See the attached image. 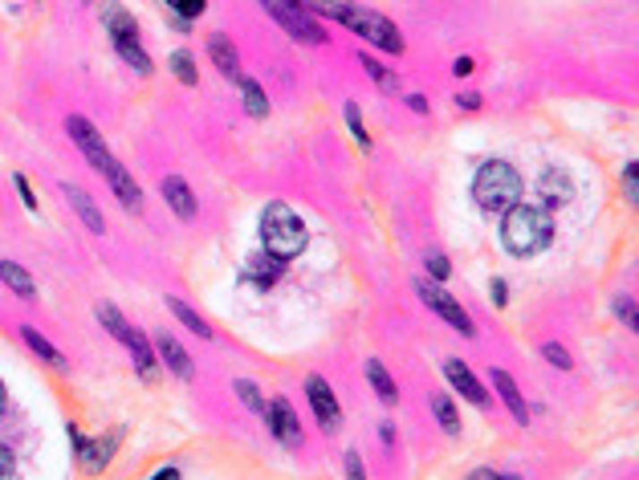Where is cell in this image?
<instances>
[{
	"label": "cell",
	"instance_id": "cell-1",
	"mask_svg": "<svg viewBox=\"0 0 639 480\" xmlns=\"http://www.w3.org/2000/svg\"><path fill=\"white\" fill-rule=\"evenodd\" d=\"M501 236H505V249L517 257H530V253H542L554 236V220L542 204H514L505 212L501 224Z\"/></svg>",
	"mask_w": 639,
	"mask_h": 480
},
{
	"label": "cell",
	"instance_id": "cell-2",
	"mask_svg": "<svg viewBox=\"0 0 639 480\" xmlns=\"http://www.w3.org/2000/svg\"><path fill=\"white\" fill-rule=\"evenodd\" d=\"M306 13H326V17H338L342 25H350L358 37H367L371 45L387 49V54H403V37L400 29L391 25L383 13H371V9H355V4H310Z\"/></svg>",
	"mask_w": 639,
	"mask_h": 480
},
{
	"label": "cell",
	"instance_id": "cell-3",
	"mask_svg": "<svg viewBox=\"0 0 639 480\" xmlns=\"http://www.w3.org/2000/svg\"><path fill=\"white\" fill-rule=\"evenodd\" d=\"M261 244L265 253H273L277 261H289L306 249V224L298 220L289 204H269L261 216Z\"/></svg>",
	"mask_w": 639,
	"mask_h": 480
},
{
	"label": "cell",
	"instance_id": "cell-4",
	"mask_svg": "<svg viewBox=\"0 0 639 480\" xmlns=\"http://www.w3.org/2000/svg\"><path fill=\"white\" fill-rule=\"evenodd\" d=\"M517 196H522V176H517L509 163L501 159H488L485 167L477 171V179H472V200H477L485 212H501V208H514Z\"/></svg>",
	"mask_w": 639,
	"mask_h": 480
},
{
	"label": "cell",
	"instance_id": "cell-5",
	"mask_svg": "<svg viewBox=\"0 0 639 480\" xmlns=\"http://www.w3.org/2000/svg\"><path fill=\"white\" fill-rule=\"evenodd\" d=\"M98 318H102V326H107L126 350H131V358H134V366H139L142 379H155V355H151V347H147V339H142L139 330L126 326L123 313H118L115 305H98Z\"/></svg>",
	"mask_w": 639,
	"mask_h": 480
},
{
	"label": "cell",
	"instance_id": "cell-6",
	"mask_svg": "<svg viewBox=\"0 0 639 480\" xmlns=\"http://www.w3.org/2000/svg\"><path fill=\"white\" fill-rule=\"evenodd\" d=\"M107 29H110V37H115V49H118V54H123L139 73H151V57L142 54L139 29H134V17H131V13L107 9Z\"/></svg>",
	"mask_w": 639,
	"mask_h": 480
},
{
	"label": "cell",
	"instance_id": "cell-7",
	"mask_svg": "<svg viewBox=\"0 0 639 480\" xmlns=\"http://www.w3.org/2000/svg\"><path fill=\"white\" fill-rule=\"evenodd\" d=\"M416 289H419V297H424V305H427V310H436V313H440L445 321H453V326L461 330V334H477V330H472V318L461 310V302H456V297H448L445 289H440V285L419 281Z\"/></svg>",
	"mask_w": 639,
	"mask_h": 480
},
{
	"label": "cell",
	"instance_id": "cell-8",
	"mask_svg": "<svg viewBox=\"0 0 639 480\" xmlns=\"http://www.w3.org/2000/svg\"><path fill=\"white\" fill-rule=\"evenodd\" d=\"M265 13L285 29V33L302 37V41H310V45H322V41H326L322 25H314L310 13H306V9H289V4H265Z\"/></svg>",
	"mask_w": 639,
	"mask_h": 480
},
{
	"label": "cell",
	"instance_id": "cell-9",
	"mask_svg": "<svg viewBox=\"0 0 639 480\" xmlns=\"http://www.w3.org/2000/svg\"><path fill=\"white\" fill-rule=\"evenodd\" d=\"M65 131H70V139L78 142V147H82V155H86V159L94 163L98 171H107L110 163H115V155H110L107 147H102V139H98V134H94V126H90V123H86V118H82V115H70V123H65Z\"/></svg>",
	"mask_w": 639,
	"mask_h": 480
},
{
	"label": "cell",
	"instance_id": "cell-10",
	"mask_svg": "<svg viewBox=\"0 0 639 480\" xmlns=\"http://www.w3.org/2000/svg\"><path fill=\"white\" fill-rule=\"evenodd\" d=\"M306 395H310V407H314V416L326 424V432H334L338 427V419H342V407H338V399H334V391H330V382L326 379H306Z\"/></svg>",
	"mask_w": 639,
	"mask_h": 480
},
{
	"label": "cell",
	"instance_id": "cell-11",
	"mask_svg": "<svg viewBox=\"0 0 639 480\" xmlns=\"http://www.w3.org/2000/svg\"><path fill=\"white\" fill-rule=\"evenodd\" d=\"M269 427H273V436L281 440L285 448H298L302 444V424H298V416H293V407L285 399H273L269 403Z\"/></svg>",
	"mask_w": 639,
	"mask_h": 480
},
{
	"label": "cell",
	"instance_id": "cell-12",
	"mask_svg": "<svg viewBox=\"0 0 639 480\" xmlns=\"http://www.w3.org/2000/svg\"><path fill=\"white\" fill-rule=\"evenodd\" d=\"M445 374H448V382H453V387H456V391H461L469 403H477V407H485V403H488L485 387H480L477 374H472L469 366L461 363V358H448V363H445Z\"/></svg>",
	"mask_w": 639,
	"mask_h": 480
},
{
	"label": "cell",
	"instance_id": "cell-13",
	"mask_svg": "<svg viewBox=\"0 0 639 480\" xmlns=\"http://www.w3.org/2000/svg\"><path fill=\"white\" fill-rule=\"evenodd\" d=\"M102 176L110 179V187H115V196L123 200V208H131V212H139V208H142V192H139V184H134V176H131V171H126L123 163L115 159V163H110L107 171H102Z\"/></svg>",
	"mask_w": 639,
	"mask_h": 480
},
{
	"label": "cell",
	"instance_id": "cell-14",
	"mask_svg": "<svg viewBox=\"0 0 639 480\" xmlns=\"http://www.w3.org/2000/svg\"><path fill=\"white\" fill-rule=\"evenodd\" d=\"M65 196H70V204H73V212L82 216V224H86L90 232H107V220H102V212H98V204L90 200V192H82V187H73V184H65Z\"/></svg>",
	"mask_w": 639,
	"mask_h": 480
},
{
	"label": "cell",
	"instance_id": "cell-15",
	"mask_svg": "<svg viewBox=\"0 0 639 480\" xmlns=\"http://www.w3.org/2000/svg\"><path fill=\"white\" fill-rule=\"evenodd\" d=\"M155 347H160V358L179 374V379H192V374H195V366H192V358H187V350L179 347L176 339H171L168 330H163L160 339H155Z\"/></svg>",
	"mask_w": 639,
	"mask_h": 480
},
{
	"label": "cell",
	"instance_id": "cell-16",
	"mask_svg": "<svg viewBox=\"0 0 639 480\" xmlns=\"http://www.w3.org/2000/svg\"><path fill=\"white\" fill-rule=\"evenodd\" d=\"M163 196H168V204L176 208L179 220H192V216H195V196H192V187H187L179 176L163 179Z\"/></svg>",
	"mask_w": 639,
	"mask_h": 480
},
{
	"label": "cell",
	"instance_id": "cell-17",
	"mask_svg": "<svg viewBox=\"0 0 639 480\" xmlns=\"http://www.w3.org/2000/svg\"><path fill=\"white\" fill-rule=\"evenodd\" d=\"M208 54H212L216 70H220L224 78H240V62H237V49H232V45H229V37H224V33L208 37Z\"/></svg>",
	"mask_w": 639,
	"mask_h": 480
},
{
	"label": "cell",
	"instance_id": "cell-18",
	"mask_svg": "<svg viewBox=\"0 0 639 480\" xmlns=\"http://www.w3.org/2000/svg\"><path fill=\"white\" fill-rule=\"evenodd\" d=\"M493 387H497V395L505 399V407L514 411L517 424H525V419H530V411H525V399H522V391H517V382L509 379L505 371H493Z\"/></svg>",
	"mask_w": 639,
	"mask_h": 480
},
{
	"label": "cell",
	"instance_id": "cell-19",
	"mask_svg": "<svg viewBox=\"0 0 639 480\" xmlns=\"http://www.w3.org/2000/svg\"><path fill=\"white\" fill-rule=\"evenodd\" d=\"M0 281L9 285V289H13L17 297H25V302H33V297H37L33 277H29L21 265H13V261H0Z\"/></svg>",
	"mask_w": 639,
	"mask_h": 480
},
{
	"label": "cell",
	"instance_id": "cell-20",
	"mask_svg": "<svg viewBox=\"0 0 639 480\" xmlns=\"http://www.w3.org/2000/svg\"><path fill=\"white\" fill-rule=\"evenodd\" d=\"M367 379H371L375 395H379L383 403H395V399H400V391H395V379L387 374V366H383V363H375V358H371V363H367Z\"/></svg>",
	"mask_w": 639,
	"mask_h": 480
},
{
	"label": "cell",
	"instance_id": "cell-21",
	"mask_svg": "<svg viewBox=\"0 0 639 480\" xmlns=\"http://www.w3.org/2000/svg\"><path fill=\"white\" fill-rule=\"evenodd\" d=\"M168 310L176 313V318L184 321V326L192 330V334H200V339H212V326H208V321L200 318V313H195L192 305H184V302H179V297H168Z\"/></svg>",
	"mask_w": 639,
	"mask_h": 480
},
{
	"label": "cell",
	"instance_id": "cell-22",
	"mask_svg": "<svg viewBox=\"0 0 639 480\" xmlns=\"http://www.w3.org/2000/svg\"><path fill=\"white\" fill-rule=\"evenodd\" d=\"M542 196H546V204H550V208L566 204V200H570V179L558 176V171H546V176H542Z\"/></svg>",
	"mask_w": 639,
	"mask_h": 480
},
{
	"label": "cell",
	"instance_id": "cell-23",
	"mask_svg": "<svg viewBox=\"0 0 639 480\" xmlns=\"http://www.w3.org/2000/svg\"><path fill=\"white\" fill-rule=\"evenodd\" d=\"M240 81V94H245V110H249L253 118H265L269 115V102H265V90L257 86L253 78H237Z\"/></svg>",
	"mask_w": 639,
	"mask_h": 480
},
{
	"label": "cell",
	"instance_id": "cell-24",
	"mask_svg": "<svg viewBox=\"0 0 639 480\" xmlns=\"http://www.w3.org/2000/svg\"><path fill=\"white\" fill-rule=\"evenodd\" d=\"M432 411H436V419H440V427H445L448 436H456V432H461V416H456V407H453V399H448V395H432Z\"/></svg>",
	"mask_w": 639,
	"mask_h": 480
},
{
	"label": "cell",
	"instance_id": "cell-25",
	"mask_svg": "<svg viewBox=\"0 0 639 480\" xmlns=\"http://www.w3.org/2000/svg\"><path fill=\"white\" fill-rule=\"evenodd\" d=\"M21 339H25V342H29V347H33V350H37V355H41V358H45V363H54V366H62V363H65V358H62V355H57V350H54V347H49V342H45V339H41V334H37V330H33V326H21Z\"/></svg>",
	"mask_w": 639,
	"mask_h": 480
},
{
	"label": "cell",
	"instance_id": "cell-26",
	"mask_svg": "<svg viewBox=\"0 0 639 480\" xmlns=\"http://www.w3.org/2000/svg\"><path fill=\"white\" fill-rule=\"evenodd\" d=\"M171 70H176V78L184 81V86H195V65H192V54H184V49H179V54L171 57Z\"/></svg>",
	"mask_w": 639,
	"mask_h": 480
},
{
	"label": "cell",
	"instance_id": "cell-27",
	"mask_svg": "<svg viewBox=\"0 0 639 480\" xmlns=\"http://www.w3.org/2000/svg\"><path fill=\"white\" fill-rule=\"evenodd\" d=\"M237 391H240V399H245V407H253V411H265V399H261V391L253 387L249 379H240L237 382Z\"/></svg>",
	"mask_w": 639,
	"mask_h": 480
},
{
	"label": "cell",
	"instance_id": "cell-28",
	"mask_svg": "<svg viewBox=\"0 0 639 480\" xmlns=\"http://www.w3.org/2000/svg\"><path fill=\"white\" fill-rule=\"evenodd\" d=\"M542 355L550 358V363L558 366V371H570V366H574V363H570V355H566V347H558V342H546Z\"/></svg>",
	"mask_w": 639,
	"mask_h": 480
},
{
	"label": "cell",
	"instance_id": "cell-29",
	"mask_svg": "<svg viewBox=\"0 0 639 480\" xmlns=\"http://www.w3.org/2000/svg\"><path fill=\"white\" fill-rule=\"evenodd\" d=\"M363 70H367V73H371V78H375V81H379V86H383V90H391V86H395V78H391V73H387V70H383V65H379V62H371V57H363Z\"/></svg>",
	"mask_w": 639,
	"mask_h": 480
},
{
	"label": "cell",
	"instance_id": "cell-30",
	"mask_svg": "<svg viewBox=\"0 0 639 480\" xmlns=\"http://www.w3.org/2000/svg\"><path fill=\"white\" fill-rule=\"evenodd\" d=\"M171 9L179 13V21H192V17H200V13H204V0H176Z\"/></svg>",
	"mask_w": 639,
	"mask_h": 480
},
{
	"label": "cell",
	"instance_id": "cell-31",
	"mask_svg": "<svg viewBox=\"0 0 639 480\" xmlns=\"http://www.w3.org/2000/svg\"><path fill=\"white\" fill-rule=\"evenodd\" d=\"M615 313H619V318L627 321V330H639V318H635V302H631V297H619V302H615Z\"/></svg>",
	"mask_w": 639,
	"mask_h": 480
},
{
	"label": "cell",
	"instance_id": "cell-32",
	"mask_svg": "<svg viewBox=\"0 0 639 480\" xmlns=\"http://www.w3.org/2000/svg\"><path fill=\"white\" fill-rule=\"evenodd\" d=\"M623 187H627V200L635 204V200H639V171H635V163H627V167H623Z\"/></svg>",
	"mask_w": 639,
	"mask_h": 480
},
{
	"label": "cell",
	"instance_id": "cell-33",
	"mask_svg": "<svg viewBox=\"0 0 639 480\" xmlns=\"http://www.w3.org/2000/svg\"><path fill=\"white\" fill-rule=\"evenodd\" d=\"M347 123H350V131H355V142L367 151V147H371V139H367V131H363V123H358V110L355 107H347Z\"/></svg>",
	"mask_w": 639,
	"mask_h": 480
},
{
	"label": "cell",
	"instance_id": "cell-34",
	"mask_svg": "<svg viewBox=\"0 0 639 480\" xmlns=\"http://www.w3.org/2000/svg\"><path fill=\"white\" fill-rule=\"evenodd\" d=\"M427 273H432L436 281H445V277H448V257H440V253H432V257H427Z\"/></svg>",
	"mask_w": 639,
	"mask_h": 480
},
{
	"label": "cell",
	"instance_id": "cell-35",
	"mask_svg": "<svg viewBox=\"0 0 639 480\" xmlns=\"http://www.w3.org/2000/svg\"><path fill=\"white\" fill-rule=\"evenodd\" d=\"M347 476H350V480H367V472H363V460H358V452H347Z\"/></svg>",
	"mask_w": 639,
	"mask_h": 480
},
{
	"label": "cell",
	"instance_id": "cell-36",
	"mask_svg": "<svg viewBox=\"0 0 639 480\" xmlns=\"http://www.w3.org/2000/svg\"><path fill=\"white\" fill-rule=\"evenodd\" d=\"M0 480H13V452L0 444Z\"/></svg>",
	"mask_w": 639,
	"mask_h": 480
},
{
	"label": "cell",
	"instance_id": "cell-37",
	"mask_svg": "<svg viewBox=\"0 0 639 480\" xmlns=\"http://www.w3.org/2000/svg\"><path fill=\"white\" fill-rule=\"evenodd\" d=\"M453 73H456V78H469V73H472V57H456Z\"/></svg>",
	"mask_w": 639,
	"mask_h": 480
},
{
	"label": "cell",
	"instance_id": "cell-38",
	"mask_svg": "<svg viewBox=\"0 0 639 480\" xmlns=\"http://www.w3.org/2000/svg\"><path fill=\"white\" fill-rule=\"evenodd\" d=\"M17 192H21V200H25V208H37V200H33V192H29L25 176H17Z\"/></svg>",
	"mask_w": 639,
	"mask_h": 480
},
{
	"label": "cell",
	"instance_id": "cell-39",
	"mask_svg": "<svg viewBox=\"0 0 639 480\" xmlns=\"http://www.w3.org/2000/svg\"><path fill=\"white\" fill-rule=\"evenodd\" d=\"M469 480H522V476H505V472H488L485 468V472H472Z\"/></svg>",
	"mask_w": 639,
	"mask_h": 480
},
{
	"label": "cell",
	"instance_id": "cell-40",
	"mask_svg": "<svg viewBox=\"0 0 639 480\" xmlns=\"http://www.w3.org/2000/svg\"><path fill=\"white\" fill-rule=\"evenodd\" d=\"M493 302L505 305V281H493Z\"/></svg>",
	"mask_w": 639,
	"mask_h": 480
},
{
	"label": "cell",
	"instance_id": "cell-41",
	"mask_svg": "<svg viewBox=\"0 0 639 480\" xmlns=\"http://www.w3.org/2000/svg\"><path fill=\"white\" fill-rule=\"evenodd\" d=\"M151 480H179V472H176V468H160Z\"/></svg>",
	"mask_w": 639,
	"mask_h": 480
},
{
	"label": "cell",
	"instance_id": "cell-42",
	"mask_svg": "<svg viewBox=\"0 0 639 480\" xmlns=\"http://www.w3.org/2000/svg\"><path fill=\"white\" fill-rule=\"evenodd\" d=\"M461 107H464V110H477V107H480V99H477V94H464Z\"/></svg>",
	"mask_w": 639,
	"mask_h": 480
},
{
	"label": "cell",
	"instance_id": "cell-43",
	"mask_svg": "<svg viewBox=\"0 0 639 480\" xmlns=\"http://www.w3.org/2000/svg\"><path fill=\"white\" fill-rule=\"evenodd\" d=\"M411 110H419V115H424V110H427V99H419V94H411Z\"/></svg>",
	"mask_w": 639,
	"mask_h": 480
},
{
	"label": "cell",
	"instance_id": "cell-44",
	"mask_svg": "<svg viewBox=\"0 0 639 480\" xmlns=\"http://www.w3.org/2000/svg\"><path fill=\"white\" fill-rule=\"evenodd\" d=\"M0 411H4V382H0Z\"/></svg>",
	"mask_w": 639,
	"mask_h": 480
}]
</instances>
